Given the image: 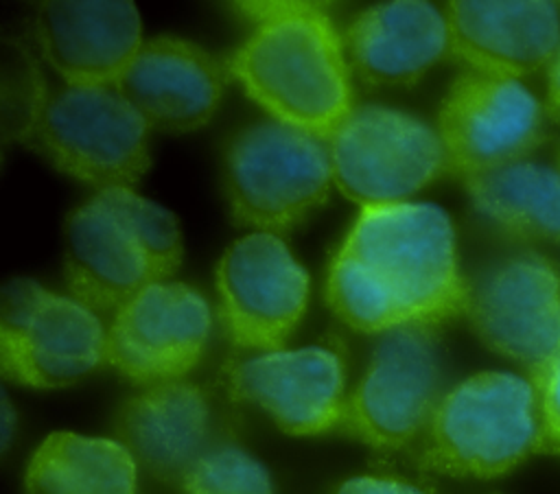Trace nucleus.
Returning a JSON list of instances; mask_svg holds the SVG:
<instances>
[{
	"mask_svg": "<svg viewBox=\"0 0 560 494\" xmlns=\"http://www.w3.org/2000/svg\"><path fill=\"white\" fill-rule=\"evenodd\" d=\"M326 304L352 330L383 334L464 313L466 273L451 214L427 201L361 208L330 258Z\"/></svg>",
	"mask_w": 560,
	"mask_h": 494,
	"instance_id": "1",
	"label": "nucleus"
},
{
	"mask_svg": "<svg viewBox=\"0 0 560 494\" xmlns=\"http://www.w3.org/2000/svg\"><path fill=\"white\" fill-rule=\"evenodd\" d=\"M249 33L225 59L230 77L271 118L322 138L352 111V70L330 13L315 2H243Z\"/></svg>",
	"mask_w": 560,
	"mask_h": 494,
	"instance_id": "2",
	"label": "nucleus"
},
{
	"mask_svg": "<svg viewBox=\"0 0 560 494\" xmlns=\"http://www.w3.org/2000/svg\"><path fill=\"white\" fill-rule=\"evenodd\" d=\"M182 256L175 214L133 188L96 190L63 221L66 284L96 313L171 280Z\"/></svg>",
	"mask_w": 560,
	"mask_h": 494,
	"instance_id": "3",
	"label": "nucleus"
},
{
	"mask_svg": "<svg viewBox=\"0 0 560 494\" xmlns=\"http://www.w3.org/2000/svg\"><path fill=\"white\" fill-rule=\"evenodd\" d=\"M534 452H540L536 387L529 376L501 369L446 389L420 439V463L448 477H501Z\"/></svg>",
	"mask_w": 560,
	"mask_h": 494,
	"instance_id": "4",
	"label": "nucleus"
},
{
	"mask_svg": "<svg viewBox=\"0 0 560 494\" xmlns=\"http://www.w3.org/2000/svg\"><path fill=\"white\" fill-rule=\"evenodd\" d=\"M335 184L328 140L276 118L241 127L223 153V190L236 225L287 234L317 212Z\"/></svg>",
	"mask_w": 560,
	"mask_h": 494,
	"instance_id": "5",
	"label": "nucleus"
},
{
	"mask_svg": "<svg viewBox=\"0 0 560 494\" xmlns=\"http://www.w3.org/2000/svg\"><path fill=\"white\" fill-rule=\"evenodd\" d=\"M151 127L116 85H61L35 116L22 144L57 170L96 190L133 188L149 170Z\"/></svg>",
	"mask_w": 560,
	"mask_h": 494,
	"instance_id": "6",
	"label": "nucleus"
},
{
	"mask_svg": "<svg viewBox=\"0 0 560 494\" xmlns=\"http://www.w3.org/2000/svg\"><path fill=\"white\" fill-rule=\"evenodd\" d=\"M444 378L438 328L405 326L383 332L346 398L339 428L381 452L420 444L446 393Z\"/></svg>",
	"mask_w": 560,
	"mask_h": 494,
	"instance_id": "7",
	"label": "nucleus"
},
{
	"mask_svg": "<svg viewBox=\"0 0 560 494\" xmlns=\"http://www.w3.org/2000/svg\"><path fill=\"white\" fill-rule=\"evenodd\" d=\"M328 146L335 186L361 208L409 201L448 173L438 127L392 105H354Z\"/></svg>",
	"mask_w": 560,
	"mask_h": 494,
	"instance_id": "8",
	"label": "nucleus"
},
{
	"mask_svg": "<svg viewBox=\"0 0 560 494\" xmlns=\"http://www.w3.org/2000/svg\"><path fill=\"white\" fill-rule=\"evenodd\" d=\"M462 315L488 350L534 376L560 354V269L532 247L494 256L466 275Z\"/></svg>",
	"mask_w": 560,
	"mask_h": 494,
	"instance_id": "9",
	"label": "nucleus"
},
{
	"mask_svg": "<svg viewBox=\"0 0 560 494\" xmlns=\"http://www.w3.org/2000/svg\"><path fill=\"white\" fill-rule=\"evenodd\" d=\"M0 299V365L9 380L59 389L105 361L107 330L96 310L77 297L18 278Z\"/></svg>",
	"mask_w": 560,
	"mask_h": 494,
	"instance_id": "10",
	"label": "nucleus"
},
{
	"mask_svg": "<svg viewBox=\"0 0 560 494\" xmlns=\"http://www.w3.org/2000/svg\"><path fill=\"white\" fill-rule=\"evenodd\" d=\"M545 103L512 77L462 70L438 109L448 173L468 179L521 160L545 138Z\"/></svg>",
	"mask_w": 560,
	"mask_h": 494,
	"instance_id": "11",
	"label": "nucleus"
},
{
	"mask_svg": "<svg viewBox=\"0 0 560 494\" xmlns=\"http://www.w3.org/2000/svg\"><path fill=\"white\" fill-rule=\"evenodd\" d=\"M214 280L223 332L245 350H282L308 306V273L276 234L236 238L223 251Z\"/></svg>",
	"mask_w": 560,
	"mask_h": 494,
	"instance_id": "12",
	"label": "nucleus"
},
{
	"mask_svg": "<svg viewBox=\"0 0 560 494\" xmlns=\"http://www.w3.org/2000/svg\"><path fill=\"white\" fill-rule=\"evenodd\" d=\"M210 332L206 295L192 284L166 280L114 310L105 361L142 387L182 380L203 356Z\"/></svg>",
	"mask_w": 560,
	"mask_h": 494,
	"instance_id": "13",
	"label": "nucleus"
},
{
	"mask_svg": "<svg viewBox=\"0 0 560 494\" xmlns=\"http://www.w3.org/2000/svg\"><path fill=\"white\" fill-rule=\"evenodd\" d=\"M230 391L289 435L339 428L346 407V361L335 343L260 352L232 365Z\"/></svg>",
	"mask_w": 560,
	"mask_h": 494,
	"instance_id": "14",
	"label": "nucleus"
},
{
	"mask_svg": "<svg viewBox=\"0 0 560 494\" xmlns=\"http://www.w3.org/2000/svg\"><path fill=\"white\" fill-rule=\"evenodd\" d=\"M31 28L42 59L68 85H116L144 42L127 0L42 2Z\"/></svg>",
	"mask_w": 560,
	"mask_h": 494,
	"instance_id": "15",
	"label": "nucleus"
},
{
	"mask_svg": "<svg viewBox=\"0 0 560 494\" xmlns=\"http://www.w3.org/2000/svg\"><path fill=\"white\" fill-rule=\"evenodd\" d=\"M228 79L225 61L203 46L158 35L142 42L116 87L151 129L188 133L210 122Z\"/></svg>",
	"mask_w": 560,
	"mask_h": 494,
	"instance_id": "16",
	"label": "nucleus"
},
{
	"mask_svg": "<svg viewBox=\"0 0 560 494\" xmlns=\"http://www.w3.org/2000/svg\"><path fill=\"white\" fill-rule=\"evenodd\" d=\"M451 57L470 70L521 79L549 66L560 13L542 0H455L446 9Z\"/></svg>",
	"mask_w": 560,
	"mask_h": 494,
	"instance_id": "17",
	"label": "nucleus"
},
{
	"mask_svg": "<svg viewBox=\"0 0 560 494\" xmlns=\"http://www.w3.org/2000/svg\"><path fill=\"white\" fill-rule=\"evenodd\" d=\"M341 37L352 74L370 87H409L451 55L444 9L422 0L368 7L341 28Z\"/></svg>",
	"mask_w": 560,
	"mask_h": 494,
	"instance_id": "18",
	"label": "nucleus"
},
{
	"mask_svg": "<svg viewBox=\"0 0 560 494\" xmlns=\"http://www.w3.org/2000/svg\"><path fill=\"white\" fill-rule=\"evenodd\" d=\"M114 435L140 468L179 485L190 466L214 446L210 398L184 378L144 387L120 404Z\"/></svg>",
	"mask_w": 560,
	"mask_h": 494,
	"instance_id": "19",
	"label": "nucleus"
},
{
	"mask_svg": "<svg viewBox=\"0 0 560 494\" xmlns=\"http://www.w3.org/2000/svg\"><path fill=\"white\" fill-rule=\"evenodd\" d=\"M475 212L518 243L560 247V170L521 160L464 179Z\"/></svg>",
	"mask_w": 560,
	"mask_h": 494,
	"instance_id": "20",
	"label": "nucleus"
},
{
	"mask_svg": "<svg viewBox=\"0 0 560 494\" xmlns=\"http://www.w3.org/2000/svg\"><path fill=\"white\" fill-rule=\"evenodd\" d=\"M138 463L109 437L59 431L31 455L26 494H136Z\"/></svg>",
	"mask_w": 560,
	"mask_h": 494,
	"instance_id": "21",
	"label": "nucleus"
},
{
	"mask_svg": "<svg viewBox=\"0 0 560 494\" xmlns=\"http://www.w3.org/2000/svg\"><path fill=\"white\" fill-rule=\"evenodd\" d=\"M182 494H273L267 468L241 446L217 442L184 474Z\"/></svg>",
	"mask_w": 560,
	"mask_h": 494,
	"instance_id": "22",
	"label": "nucleus"
},
{
	"mask_svg": "<svg viewBox=\"0 0 560 494\" xmlns=\"http://www.w3.org/2000/svg\"><path fill=\"white\" fill-rule=\"evenodd\" d=\"M538 393L540 452L560 457V354L538 374L529 376Z\"/></svg>",
	"mask_w": 560,
	"mask_h": 494,
	"instance_id": "23",
	"label": "nucleus"
},
{
	"mask_svg": "<svg viewBox=\"0 0 560 494\" xmlns=\"http://www.w3.org/2000/svg\"><path fill=\"white\" fill-rule=\"evenodd\" d=\"M335 494H429L420 485L392 474H359L346 479Z\"/></svg>",
	"mask_w": 560,
	"mask_h": 494,
	"instance_id": "24",
	"label": "nucleus"
},
{
	"mask_svg": "<svg viewBox=\"0 0 560 494\" xmlns=\"http://www.w3.org/2000/svg\"><path fill=\"white\" fill-rule=\"evenodd\" d=\"M545 111L553 120H560V44L547 66V94H545Z\"/></svg>",
	"mask_w": 560,
	"mask_h": 494,
	"instance_id": "25",
	"label": "nucleus"
}]
</instances>
